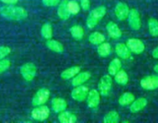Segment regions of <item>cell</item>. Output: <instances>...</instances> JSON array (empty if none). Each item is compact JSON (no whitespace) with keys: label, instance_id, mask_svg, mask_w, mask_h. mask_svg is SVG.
I'll return each mask as SVG.
<instances>
[{"label":"cell","instance_id":"1","mask_svg":"<svg viewBox=\"0 0 158 123\" xmlns=\"http://www.w3.org/2000/svg\"><path fill=\"white\" fill-rule=\"evenodd\" d=\"M0 14L2 17L9 20L20 21L27 18V11L23 7L15 6H6L0 8Z\"/></svg>","mask_w":158,"mask_h":123},{"label":"cell","instance_id":"2","mask_svg":"<svg viewBox=\"0 0 158 123\" xmlns=\"http://www.w3.org/2000/svg\"><path fill=\"white\" fill-rule=\"evenodd\" d=\"M106 13V9L105 6H99L93 9L86 18V26L89 29H94L97 26L99 22L105 16Z\"/></svg>","mask_w":158,"mask_h":123},{"label":"cell","instance_id":"3","mask_svg":"<svg viewBox=\"0 0 158 123\" xmlns=\"http://www.w3.org/2000/svg\"><path fill=\"white\" fill-rule=\"evenodd\" d=\"M36 72V66L32 62L26 63L22 65L21 69H20V73H21L22 77L27 81H32L35 78Z\"/></svg>","mask_w":158,"mask_h":123},{"label":"cell","instance_id":"4","mask_svg":"<svg viewBox=\"0 0 158 123\" xmlns=\"http://www.w3.org/2000/svg\"><path fill=\"white\" fill-rule=\"evenodd\" d=\"M50 95V92L48 89L43 88L40 89L34 95L32 100V104L34 106H39L41 105H44L48 101Z\"/></svg>","mask_w":158,"mask_h":123},{"label":"cell","instance_id":"5","mask_svg":"<svg viewBox=\"0 0 158 123\" xmlns=\"http://www.w3.org/2000/svg\"><path fill=\"white\" fill-rule=\"evenodd\" d=\"M49 114H50L49 109L46 105H43L37 106L31 112L32 118L37 121H44L47 119L49 116Z\"/></svg>","mask_w":158,"mask_h":123},{"label":"cell","instance_id":"6","mask_svg":"<svg viewBox=\"0 0 158 123\" xmlns=\"http://www.w3.org/2000/svg\"><path fill=\"white\" fill-rule=\"evenodd\" d=\"M127 18L130 27L133 30L137 31L140 29V27H141V20H140V13H139V12L137 9H131Z\"/></svg>","mask_w":158,"mask_h":123},{"label":"cell","instance_id":"7","mask_svg":"<svg viewBox=\"0 0 158 123\" xmlns=\"http://www.w3.org/2000/svg\"><path fill=\"white\" fill-rule=\"evenodd\" d=\"M140 86L146 90L158 89V75H152L144 77L140 80Z\"/></svg>","mask_w":158,"mask_h":123},{"label":"cell","instance_id":"8","mask_svg":"<svg viewBox=\"0 0 158 123\" xmlns=\"http://www.w3.org/2000/svg\"><path fill=\"white\" fill-rule=\"evenodd\" d=\"M112 78L110 76V75H105L100 78V81L99 82L98 88L100 94L103 96H106L109 94L110 91L112 86Z\"/></svg>","mask_w":158,"mask_h":123},{"label":"cell","instance_id":"9","mask_svg":"<svg viewBox=\"0 0 158 123\" xmlns=\"http://www.w3.org/2000/svg\"><path fill=\"white\" fill-rule=\"evenodd\" d=\"M127 46L130 51L134 54H140L144 51L145 45L138 38H130L127 42Z\"/></svg>","mask_w":158,"mask_h":123},{"label":"cell","instance_id":"10","mask_svg":"<svg viewBox=\"0 0 158 123\" xmlns=\"http://www.w3.org/2000/svg\"><path fill=\"white\" fill-rule=\"evenodd\" d=\"M89 92V89L86 86L84 85H79L76 86L74 89H73L71 92V96L73 99L77 101H83L86 98Z\"/></svg>","mask_w":158,"mask_h":123},{"label":"cell","instance_id":"11","mask_svg":"<svg viewBox=\"0 0 158 123\" xmlns=\"http://www.w3.org/2000/svg\"><path fill=\"white\" fill-rule=\"evenodd\" d=\"M130 9L125 2H118L115 7V15L120 21L127 19L129 15Z\"/></svg>","mask_w":158,"mask_h":123},{"label":"cell","instance_id":"12","mask_svg":"<svg viewBox=\"0 0 158 123\" xmlns=\"http://www.w3.org/2000/svg\"><path fill=\"white\" fill-rule=\"evenodd\" d=\"M87 105L91 109L97 108L100 102V93L96 89H92L88 92L87 97Z\"/></svg>","mask_w":158,"mask_h":123},{"label":"cell","instance_id":"13","mask_svg":"<svg viewBox=\"0 0 158 123\" xmlns=\"http://www.w3.org/2000/svg\"><path fill=\"white\" fill-rule=\"evenodd\" d=\"M148 105V100L147 98H139L137 99L134 100L132 103L131 104L130 106V111L132 113H137L139 112L140 111L143 110Z\"/></svg>","mask_w":158,"mask_h":123},{"label":"cell","instance_id":"14","mask_svg":"<svg viewBox=\"0 0 158 123\" xmlns=\"http://www.w3.org/2000/svg\"><path fill=\"white\" fill-rule=\"evenodd\" d=\"M115 52L117 55L122 59H127L131 57V52L129 48L124 43H117L115 47Z\"/></svg>","mask_w":158,"mask_h":123},{"label":"cell","instance_id":"15","mask_svg":"<svg viewBox=\"0 0 158 123\" xmlns=\"http://www.w3.org/2000/svg\"><path fill=\"white\" fill-rule=\"evenodd\" d=\"M91 76V74L89 72H79L77 75L74 76L72 80V85L73 86H79L83 85V83L86 82L87 80L89 79Z\"/></svg>","mask_w":158,"mask_h":123},{"label":"cell","instance_id":"16","mask_svg":"<svg viewBox=\"0 0 158 123\" xmlns=\"http://www.w3.org/2000/svg\"><path fill=\"white\" fill-rule=\"evenodd\" d=\"M68 0H63L60 2L59 4L58 9H57V14H58L59 18L62 20H66L69 18L71 14L69 13L67 7Z\"/></svg>","mask_w":158,"mask_h":123},{"label":"cell","instance_id":"17","mask_svg":"<svg viewBox=\"0 0 158 123\" xmlns=\"http://www.w3.org/2000/svg\"><path fill=\"white\" fill-rule=\"evenodd\" d=\"M106 30L110 36L113 38H119L122 35L121 30L114 22H108V24L106 25Z\"/></svg>","mask_w":158,"mask_h":123},{"label":"cell","instance_id":"18","mask_svg":"<svg viewBox=\"0 0 158 123\" xmlns=\"http://www.w3.org/2000/svg\"><path fill=\"white\" fill-rule=\"evenodd\" d=\"M67 108V102L62 98H54L52 100V109L56 112H61Z\"/></svg>","mask_w":158,"mask_h":123},{"label":"cell","instance_id":"19","mask_svg":"<svg viewBox=\"0 0 158 123\" xmlns=\"http://www.w3.org/2000/svg\"><path fill=\"white\" fill-rule=\"evenodd\" d=\"M58 119L61 123H75L77 121V117L71 112L63 111L60 112Z\"/></svg>","mask_w":158,"mask_h":123},{"label":"cell","instance_id":"20","mask_svg":"<svg viewBox=\"0 0 158 123\" xmlns=\"http://www.w3.org/2000/svg\"><path fill=\"white\" fill-rule=\"evenodd\" d=\"M46 47L49 49V50L52 51L56 53H62L64 51V47H63V44L60 42L56 41V40L53 39H48L47 42H46Z\"/></svg>","mask_w":158,"mask_h":123},{"label":"cell","instance_id":"21","mask_svg":"<svg viewBox=\"0 0 158 123\" xmlns=\"http://www.w3.org/2000/svg\"><path fill=\"white\" fill-rule=\"evenodd\" d=\"M80 72V66H73V67L66 69V70L63 71L61 73L60 76L63 79H70V78H73L76 75Z\"/></svg>","mask_w":158,"mask_h":123},{"label":"cell","instance_id":"22","mask_svg":"<svg viewBox=\"0 0 158 123\" xmlns=\"http://www.w3.org/2000/svg\"><path fill=\"white\" fill-rule=\"evenodd\" d=\"M134 98H135V96L134 94L130 92H127L120 95L118 99V102L120 105L127 106L131 105L134 101Z\"/></svg>","mask_w":158,"mask_h":123},{"label":"cell","instance_id":"23","mask_svg":"<svg viewBox=\"0 0 158 123\" xmlns=\"http://www.w3.org/2000/svg\"><path fill=\"white\" fill-rule=\"evenodd\" d=\"M121 66L122 64L120 60L117 58H114L110 63L109 67H108V72L110 75H115L116 73L120 70Z\"/></svg>","mask_w":158,"mask_h":123},{"label":"cell","instance_id":"24","mask_svg":"<svg viewBox=\"0 0 158 123\" xmlns=\"http://www.w3.org/2000/svg\"><path fill=\"white\" fill-rule=\"evenodd\" d=\"M70 33L74 39L81 40L84 35V30L82 26H79V25H75L70 28Z\"/></svg>","mask_w":158,"mask_h":123},{"label":"cell","instance_id":"25","mask_svg":"<svg viewBox=\"0 0 158 123\" xmlns=\"http://www.w3.org/2000/svg\"><path fill=\"white\" fill-rule=\"evenodd\" d=\"M89 42L92 43L93 45H100L105 42V37L102 33L99 32H94L91 33L89 36Z\"/></svg>","mask_w":158,"mask_h":123},{"label":"cell","instance_id":"26","mask_svg":"<svg viewBox=\"0 0 158 123\" xmlns=\"http://www.w3.org/2000/svg\"><path fill=\"white\" fill-rule=\"evenodd\" d=\"M111 52V46L108 42H104L99 45L97 48V53L101 57H107Z\"/></svg>","mask_w":158,"mask_h":123},{"label":"cell","instance_id":"27","mask_svg":"<svg viewBox=\"0 0 158 123\" xmlns=\"http://www.w3.org/2000/svg\"><path fill=\"white\" fill-rule=\"evenodd\" d=\"M120 120V115L116 111H111L108 112L103 118L104 123H117Z\"/></svg>","mask_w":158,"mask_h":123},{"label":"cell","instance_id":"28","mask_svg":"<svg viewBox=\"0 0 158 123\" xmlns=\"http://www.w3.org/2000/svg\"><path fill=\"white\" fill-rule=\"evenodd\" d=\"M148 29L152 36H158V20L151 18L148 21Z\"/></svg>","mask_w":158,"mask_h":123},{"label":"cell","instance_id":"29","mask_svg":"<svg viewBox=\"0 0 158 123\" xmlns=\"http://www.w3.org/2000/svg\"><path fill=\"white\" fill-rule=\"evenodd\" d=\"M41 34L46 39H50L52 37V25L49 22L43 24L41 29Z\"/></svg>","mask_w":158,"mask_h":123},{"label":"cell","instance_id":"30","mask_svg":"<svg viewBox=\"0 0 158 123\" xmlns=\"http://www.w3.org/2000/svg\"><path fill=\"white\" fill-rule=\"evenodd\" d=\"M115 81L120 85H126L128 82V75L124 70H120L116 73Z\"/></svg>","mask_w":158,"mask_h":123},{"label":"cell","instance_id":"31","mask_svg":"<svg viewBox=\"0 0 158 123\" xmlns=\"http://www.w3.org/2000/svg\"><path fill=\"white\" fill-rule=\"evenodd\" d=\"M67 7L68 10H69V13L73 14V15H77L79 13L80 10V6L79 3L75 0H71V1H68L67 2Z\"/></svg>","mask_w":158,"mask_h":123},{"label":"cell","instance_id":"32","mask_svg":"<svg viewBox=\"0 0 158 123\" xmlns=\"http://www.w3.org/2000/svg\"><path fill=\"white\" fill-rule=\"evenodd\" d=\"M11 65V62L9 59L0 60V74L6 72Z\"/></svg>","mask_w":158,"mask_h":123},{"label":"cell","instance_id":"33","mask_svg":"<svg viewBox=\"0 0 158 123\" xmlns=\"http://www.w3.org/2000/svg\"><path fill=\"white\" fill-rule=\"evenodd\" d=\"M11 52V49L8 46H0V60L3 59Z\"/></svg>","mask_w":158,"mask_h":123},{"label":"cell","instance_id":"34","mask_svg":"<svg viewBox=\"0 0 158 123\" xmlns=\"http://www.w3.org/2000/svg\"><path fill=\"white\" fill-rule=\"evenodd\" d=\"M60 0H43V4L47 7H53L60 4Z\"/></svg>","mask_w":158,"mask_h":123},{"label":"cell","instance_id":"35","mask_svg":"<svg viewBox=\"0 0 158 123\" xmlns=\"http://www.w3.org/2000/svg\"><path fill=\"white\" fill-rule=\"evenodd\" d=\"M80 6L82 9L85 11H87L89 9L90 7V2L89 0H80Z\"/></svg>","mask_w":158,"mask_h":123},{"label":"cell","instance_id":"36","mask_svg":"<svg viewBox=\"0 0 158 123\" xmlns=\"http://www.w3.org/2000/svg\"><path fill=\"white\" fill-rule=\"evenodd\" d=\"M2 2L5 3V4H8V5H13L19 2V0H0Z\"/></svg>","mask_w":158,"mask_h":123},{"label":"cell","instance_id":"37","mask_svg":"<svg viewBox=\"0 0 158 123\" xmlns=\"http://www.w3.org/2000/svg\"><path fill=\"white\" fill-rule=\"evenodd\" d=\"M152 56L154 58H158V47L155 48L152 52Z\"/></svg>","mask_w":158,"mask_h":123},{"label":"cell","instance_id":"38","mask_svg":"<svg viewBox=\"0 0 158 123\" xmlns=\"http://www.w3.org/2000/svg\"><path fill=\"white\" fill-rule=\"evenodd\" d=\"M154 70L155 71V72H157V73H158V64H157L155 66H154Z\"/></svg>","mask_w":158,"mask_h":123}]
</instances>
